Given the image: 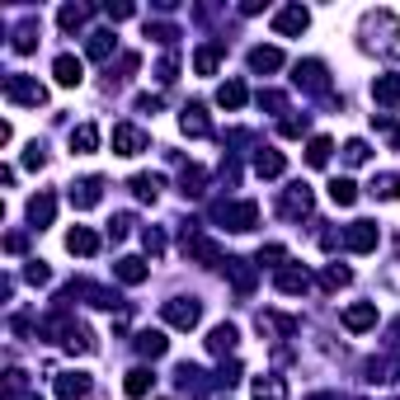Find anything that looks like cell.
Masks as SVG:
<instances>
[{
	"mask_svg": "<svg viewBox=\"0 0 400 400\" xmlns=\"http://www.w3.org/2000/svg\"><path fill=\"white\" fill-rule=\"evenodd\" d=\"M146 250H151V254L165 250V236H160V231H146Z\"/></svg>",
	"mask_w": 400,
	"mask_h": 400,
	"instance_id": "f35d334b",
	"label": "cell"
},
{
	"mask_svg": "<svg viewBox=\"0 0 400 400\" xmlns=\"http://www.w3.org/2000/svg\"><path fill=\"white\" fill-rule=\"evenodd\" d=\"M99 146V127H76V132H71V151H76V156H90V151Z\"/></svg>",
	"mask_w": 400,
	"mask_h": 400,
	"instance_id": "2e32d148",
	"label": "cell"
},
{
	"mask_svg": "<svg viewBox=\"0 0 400 400\" xmlns=\"http://www.w3.org/2000/svg\"><path fill=\"white\" fill-rule=\"evenodd\" d=\"M99 189H104L99 179H85V184H76V189H71V203H76L80 212H85V207H94V203H99V198H104Z\"/></svg>",
	"mask_w": 400,
	"mask_h": 400,
	"instance_id": "9a60e30c",
	"label": "cell"
},
{
	"mask_svg": "<svg viewBox=\"0 0 400 400\" xmlns=\"http://www.w3.org/2000/svg\"><path fill=\"white\" fill-rule=\"evenodd\" d=\"M207 349H212V354H231V349H236V325H217L212 339H207Z\"/></svg>",
	"mask_w": 400,
	"mask_h": 400,
	"instance_id": "cb8c5ba5",
	"label": "cell"
},
{
	"mask_svg": "<svg viewBox=\"0 0 400 400\" xmlns=\"http://www.w3.org/2000/svg\"><path fill=\"white\" fill-rule=\"evenodd\" d=\"M297 85H306V90H325V66H320V61H301V66H297Z\"/></svg>",
	"mask_w": 400,
	"mask_h": 400,
	"instance_id": "ffe728a7",
	"label": "cell"
},
{
	"mask_svg": "<svg viewBox=\"0 0 400 400\" xmlns=\"http://www.w3.org/2000/svg\"><path fill=\"white\" fill-rule=\"evenodd\" d=\"M5 99H14V104H47V90L38 85V80H29V76H5Z\"/></svg>",
	"mask_w": 400,
	"mask_h": 400,
	"instance_id": "7a4b0ae2",
	"label": "cell"
},
{
	"mask_svg": "<svg viewBox=\"0 0 400 400\" xmlns=\"http://www.w3.org/2000/svg\"><path fill=\"white\" fill-rule=\"evenodd\" d=\"M179 127L189 132V137H207V114H203V104H189L179 118Z\"/></svg>",
	"mask_w": 400,
	"mask_h": 400,
	"instance_id": "5bb4252c",
	"label": "cell"
},
{
	"mask_svg": "<svg viewBox=\"0 0 400 400\" xmlns=\"http://www.w3.org/2000/svg\"><path fill=\"white\" fill-rule=\"evenodd\" d=\"M165 349H170V339H165L160 330H141V334H137V354H141V358H160Z\"/></svg>",
	"mask_w": 400,
	"mask_h": 400,
	"instance_id": "4fadbf2b",
	"label": "cell"
},
{
	"mask_svg": "<svg viewBox=\"0 0 400 400\" xmlns=\"http://www.w3.org/2000/svg\"><path fill=\"white\" fill-rule=\"evenodd\" d=\"M52 76H57V85H80V80H85V61L66 52V57L52 61Z\"/></svg>",
	"mask_w": 400,
	"mask_h": 400,
	"instance_id": "52a82bcc",
	"label": "cell"
},
{
	"mask_svg": "<svg viewBox=\"0 0 400 400\" xmlns=\"http://www.w3.org/2000/svg\"><path fill=\"white\" fill-rule=\"evenodd\" d=\"M184 194H203V170H198V165H194V170H184Z\"/></svg>",
	"mask_w": 400,
	"mask_h": 400,
	"instance_id": "d6a6232c",
	"label": "cell"
},
{
	"mask_svg": "<svg viewBox=\"0 0 400 400\" xmlns=\"http://www.w3.org/2000/svg\"><path fill=\"white\" fill-rule=\"evenodd\" d=\"M114 274H118V283L137 287V283H146V278H151V269H146L141 259H132V254H127V259H118V264H114Z\"/></svg>",
	"mask_w": 400,
	"mask_h": 400,
	"instance_id": "8fae6325",
	"label": "cell"
},
{
	"mask_svg": "<svg viewBox=\"0 0 400 400\" xmlns=\"http://www.w3.org/2000/svg\"><path fill=\"white\" fill-rule=\"evenodd\" d=\"M47 278H52V274H47V264H43V259L29 264V283H47Z\"/></svg>",
	"mask_w": 400,
	"mask_h": 400,
	"instance_id": "74e56055",
	"label": "cell"
},
{
	"mask_svg": "<svg viewBox=\"0 0 400 400\" xmlns=\"http://www.w3.org/2000/svg\"><path fill=\"white\" fill-rule=\"evenodd\" d=\"M66 250L80 254V259H90V254L99 250V236H94L90 226H76V231H66Z\"/></svg>",
	"mask_w": 400,
	"mask_h": 400,
	"instance_id": "ba28073f",
	"label": "cell"
},
{
	"mask_svg": "<svg viewBox=\"0 0 400 400\" xmlns=\"http://www.w3.org/2000/svg\"><path fill=\"white\" fill-rule=\"evenodd\" d=\"M330 137H311V146H306V160H311V165H316V170H320V165H330Z\"/></svg>",
	"mask_w": 400,
	"mask_h": 400,
	"instance_id": "f1b7e54d",
	"label": "cell"
},
{
	"mask_svg": "<svg viewBox=\"0 0 400 400\" xmlns=\"http://www.w3.org/2000/svg\"><path fill=\"white\" fill-rule=\"evenodd\" d=\"M160 316L170 320L174 330H194L198 320H203V301H194V297H174V301H165V306H160Z\"/></svg>",
	"mask_w": 400,
	"mask_h": 400,
	"instance_id": "6da1fadb",
	"label": "cell"
},
{
	"mask_svg": "<svg viewBox=\"0 0 400 400\" xmlns=\"http://www.w3.org/2000/svg\"><path fill=\"white\" fill-rule=\"evenodd\" d=\"M52 391H57L61 400H76V396H85V391H90V377H85V372H61V377L52 381Z\"/></svg>",
	"mask_w": 400,
	"mask_h": 400,
	"instance_id": "9c48e42d",
	"label": "cell"
},
{
	"mask_svg": "<svg viewBox=\"0 0 400 400\" xmlns=\"http://www.w3.org/2000/svg\"><path fill=\"white\" fill-rule=\"evenodd\" d=\"M278 287H283V292H306L311 278H306V269H283V274H278Z\"/></svg>",
	"mask_w": 400,
	"mask_h": 400,
	"instance_id": "d4e9b609",
	"label": "cell"
},
{
	"mask_svg": "<svg viewBox=\"0 0 400 400\" xmlns=\"http://www.w3.org/2000/svg\"><path fill=\"white\" fill-rule=\"evenodd\" d=\"M123 391H127L132 400H141V396L151 391V372H146V367H132V372H127V381H123Z\"/></svg>",
	"mask_w": 400,
	"mask_h": 400,
	"instance_id": "7402d4cb",
	"label": "cell"
},
{
	"mask_svg": "<svg viewBox=\"0 0 400 400\" xmlns=\"http://www.w3.org/2000/svg\"><path fill=\"white\" fill-rule=\"evenodd\" d=\"M377 240H381L377 221H354V226L344 231V245H349L354 254H372V250H377Z\"/></svg>",
	"mask_w": 400,
	"mask_h": 400,
	"instance_id": "3957f363",
	"label": "cell"
},
{
	"mask_svg": "<svg viewBox=\"0 0 400 400\" xmlns=\"http://www.w3.org/2000/svg\"><path fill=\"white\" fill-rule=\"evenodd\" d=\"M344 325H349V330H372V325H377V306H372V301H358V306H349L344 311Z\"/></svg>",
	"mask_w": 400,
	"mask_h": 400,
	"instance_id": "30bf717a",
	"label": "cell"
},
{
	"mask_svg": "<svg viewBox=\"0 0 400 400\" xmlns=\"http://www.w3.org/2000/svg\"><path fill=\"white\" fill-rule=\"evenodd\" d=\"M283 259H287V250H283V245H264V250H259V264H274V269H278Z\"/></svg>",
	"mask_w": 400,
	"mask_h": 400,
	"instance_id": "d590c367",
	"label": "cell"
},
{
	"mask_svg": "<svg viewBox=\"0 0 400 400\" xmlns=\"http://www.w3.org/2000/svg\"><path fill=\"white\" fill-rule=\"evenodd\" d=\"M217 221H226L231 231H250L254 221H259V207H254V203H221Z\"/></svg>",
	"mask_w": 400,
	"mask_h": 400,
	"instance_id": "277c9868",
	"label": "cell"
},
{
	"mask_svg": "<svg viewBox=\"0 0 400 400\" xmlns=\"http://www.w3.org/2000/svg\"><path fill=\"white\" fill-rule=\"evenodd\" d=\"M80 24H85V10H80V5H66V10H61V29H80Z\"/></svg>",
	"mask_w": 400,
	"mask_h": 400,
	"instance_id": "e575fe53",
	"label": "cell"
},
{
	"mask_svg": "<svg viewBox=\"0 0 400 400\" xmlns=\"http://www.w3.org/2000/svg\"><path fill=\"white\" fill-rule=\"evenodd\" d=\"M217 104L221 109H245V85H240V80H226L217 90Z\"/></svg>",
	"mask_w": 400,
	"mask_h": 400,
	"instance_id": "603a6c76",
	"label": "cell"
},
{
	"mask_svg": "<svg viewBox=\"0 0 400 400\" xmlns=\"http://www.w3.org/2000/svg\"><path fill=\"white\" fill-rule=\"evenodd\" d=\"M52 212H57V198H52V194H38L34 203H29V221H34L38 231H43L47 221H52Z\"/></svg>",
	"mask_w": 400,
	"mask_h": 400,
	"instance_id": "7c38bea8",
	"label": "cell"
},
{
	"mask_svg": "<svg viewBox=\"0 0 400 400\" xmlns=\"http://www.w3.org/2000/svg\"><path fill=\"white\" fill-rule=\"evenodd\" d=\"M372 94H377V104H396L400 99V76H381L377 85H372Z\"/></svg>",
	"mask_w": 400,
	"mask_h": 400,
	"instance_id": "4316f807",
	"label": "cell"
},
{
	"mask_svg": "<svg viewBox=\"0 0 400 400\" xmlns=\"http://www.w3.org/2000/svg\"><path fill=\"white\" fill-rule=\"evenodd\" d=\"M127 231H132V217H127V212H123V217H114V236H127Z\"/></svg>",
	"mask_w": 400,
	"mask_h": 400,
	"instance_id": "ab89813d",
	"label": "cell"
},
{
	"mask_svg": "<svg viewBox=\"0 0 400 400\" xmlns=\"http://www.w3.org/2000/svg\"><path fill=\"white\" fill-rule=\"evenodd\" d=\"M367 156H372V151H367V141H349V146H344V160H349V165H363Z\"/></svg>",
	"mask_w": 400,
	"mask_h": 400,
	"instance_id": "1f68e13d",
	"label": "cell"
},
{
	"mask_svg": "<svg viewBox=\"0 0 400 400\" xmlns=\"http://www.w3.org/2000/svg\"><path fill=\"white\" fill-rule=\"evenodd\" d=\"M160 189H165V184H160V174H137V179H132V194H137L141 203H156Z\"/></svg>",
	"mask_w": 400,
	"mask_h": 400,
	"instance_id": "d6986e66",
	"label": "cell"
},
{
	"mask_svg": "<svg viewBox=\"0 0 400 400\" xmlns=\"http://www.w3.org/2000/svg\"><path fill=\"white\" fill-rule=\"evenodd\" d=\"M254 170H259L264 179H278V174L287 170V160L278 156V151H259V156H254Z\"/></svg>",
	"mask_w": 400,
	"mask_h": 400,
	"instance_id": "e0dca14e",
	"label": "cell"
},
{
	"mask_svg": "<svg viewBox=\"0 0 400 400\" xmlns=\"http://www.w3.org/2000/svg\"><path fill=\"white\" fill-rule=\"evenodd\" d=\"M306 24H311V14L301 10V5H287V10H278L274 34L278 38H297V34H306Z\"/></svg>",
	"mask_w": 400,
	"mask_h": 400,
	"instance_id": "5b68a950",
	"label": "cell"
},
{
	"mask_svg": "<svg viewBox=\"0 0 400 400\" xmlns=\"http://www.w3.org/2000/svg\"><path fill=\"white\" fill-rule=\"evenodd\" d=\"M24 165H29V170H38V165H47V156H43V146H38V141H34V146H29V156H24Z\"/></svg>",
	"mask_w": 400,
	"mask_h": 400,
	"instance_id": "8d00e7d4",
	"label": "cell"
},
{
	"mask_svg": "<svg viewBox=\"0 0 400 400\" xmlns=\"http://www.w3.org/2000/svg\"><path fill=\"white\" fill-rule=\"evenodd\" d=\"M283 66V52L278 47H254L250 52V71H278Z\"/></svg>",
	"mask_w": 400,
	"mask_h": 400,
	"instance_id": "ac0fdd59",
	"label": "cell"
},
{
	"mask_svg": "<svg viewBox=\"0 0 400 400\" xmlns=\"http://www.w3.org/2000/svg\"><path fill=\"white\" fill-rule=\"evenodd\" d=\"M287 396V386L278 377H259L254 381V400H283Z\"/></svg>",
	"mask_w": 400,
	"mask_h": 400,
	"instance_id": "484cf974",
	"label": "cell"
},
{
	"mask_svg": "<svg viewBox=\"0 0 400 400\" xmlns=\"http://www.w3.org/2000/svg\"><path fill=\"white\" fill-rule=\"evenodd\" d=\"M349 269H339V264H334V269H325V287H349Z\"/></svg>",
	"mask_w": 400,
	"mask_h": 400,
	"instance_id": "836d02e7",
	"label": "cell"
},
{
	"mask_svg": "<svg viewBox=\"0 0 400 400\" xmlns=\"http://www.w3.org/2000/svg\"><path fill=\"white\" fill-rule=\"evenodd\" d=\"M217 57H221V47H198V57H194L198 76H212V71H217Z\"/></svg>",
	"mask_w": 400,
	"mask_h": 400,
	"instance_id": "4dcf8cb0",
	"label": "cell"
},
{
	"mask_svg": "<svg viewBox=\"0 0 400 400\" xmlns=\"http://www.w3.org/2000/svg\"><path fill=\"white\" fill-rule=\"evenodd\" d=\"M372 194L386 198V203H396V198H400V179H396V174H377V179H372Z\"/></svg>",
	"mask_w": 400,
	"mask_h": 400,
	"instance_id": "f546056e",
	"label": "cell"
},
{
	"mask_svg": "<svg viewBox=\"0 0 400 400\" xmlns=\"http://www.w3.org/2000/svg\"><path fill=\"white\" fill-rule=\"evenodd\" d=\"M354 198H358V184L354 179H330V203L334 207H354Z\"/></svg>",
	"mask_w": 400,
	"mask_h": 400,
	"instance_id": "44dd1931",
	"label": "cell"
},
{
	"mask_svg": "<svg viewBox=\"0 0 400 400\" xmlns=\"http://www.w3.org/2000/svg\"><path fill=\"white\" fill-rule=\"evenodd\" d=\"M85 52H90L94 61H104V57H109V52H114V34H104V29H99V34H90V43H85Z\"/></svg>",
	"mask_w": 400,
	"mask_h": 400,
	"instance_id": "83f0119b",
	"label": "cell"
},
{
	"mask_svg": "<svg viewBox=\"0 0 400 400\" xmlns=\"http://www.w3.org/2000/svg\"><path fill=\"white\" fill-rule=\"evenodd\" d=\"M114 151H118V156H141V151H146V132L132 127V123L114 127Z\"/></svg>",
	"mask_w": 400,
	"mask_h": 400,
	"instance_id": "8992f818",
	"label": "cell"
}]
</instances>
